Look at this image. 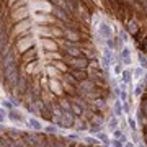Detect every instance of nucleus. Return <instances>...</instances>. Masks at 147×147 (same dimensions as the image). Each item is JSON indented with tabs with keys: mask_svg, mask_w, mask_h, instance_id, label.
<instances>
[{
	"mask_svg": "<svg viewBox=\"0 0 147 147\" xmlns=\"http://www.w3.org/2000/svg\"><path fill=\"white\" fill-rule=\"evenodd\" d=\"M96 36L103 39V42L106 39H111V38H115V30L111 28L110 23H106V21H101L100 25L96 26Z\"/></svg>",
	"mask_w": 147,
	"mask_h": 147,
	"instance_id": "nucleus-1",
	"label": "nucleus"
},
{
	"mask_svg": "<svg viewBox=\"0 0 147 147\" xmlns=\"http://www.w3.org/2000/svg\"><path fill=\"white\" fill-rule=\"evenodd\" d=\"M95 137H96V139H98V141L101 142V144H103V146H106V147H110L111 146V139L110 137H108V134H106L105 131H103V129H101V131H96L93 134Z\"/></svg>",
	"mask_w": 147,
	"mask_h": 147,
	"instance_id": "nucleus-8",
	"label": "nucleus"
},
{
	"mask_svg": "<svg viewBox=\"0 0 147 147\" xmlns=\"http://www.w3.org/2000/svg\"><path fill=\"white\" fill-rule=\"evenodd\" d=\"M111 111H113V115L121 118V116H124V111H123V101L119 98H115V103L111 105Z\"/></svg>",
	"mask_w": 147,
	"mask_h": 147,
	"instance_id": "nucleus-5",
	"label": "nucleus"
},
{
	"mask_svg": "<svg viewBox=\"0 0 147 147\" xmlns=\"http://www.w3.org/2000/svg\"><path fill=\"white\" fill-rule=\"evenodd\" d=\"M126 121H127V127H129V131H137V129H139V124H137V121L134 119V118H132L131 115H127L126 116Z\"/></svg>",
	"mask_w": 147,
	"mask_h": 147,
	"instance_id": "nucleus-17",
	"label": "nucleus"
},
{
	"mask_svg": "<svg viewBox=\"0 0 147 147\" xmlns=\"http://www.w3.org/2000/svg\"><path fill=\"white\" fill-rule=\"evenodd\" d=\"M7 136L10 137V139H21L23 137V131L20 129H15V127H10V129H7Z\"/></svg>",
	"mask_w": 147,
	"mask_h": 147,
	"instance_id": "nucleus-11",
	"label": "nucleus"
},
{
	"mask_svg": "<svg viewBox=\"0 0 147 147\" xmlns=\"http://www.w3.org/2000/svg\"><path fill=\"white\" fill-rule=\"evenodd\" d=\"M118 61H119L123 65H131V49H129V46H124L119 51Z\"/></svg>",
	"mask_w": 147,
	"mask_h": 147,
	"instance_id": "nucleus-3",
	"label": "nucleus"
},
{
	"mask_svg": "<svg viewBox=\"0 0 147 147\" xmlns=\"http://www.w3.org/2000/svg\"><path fill=\"white\" fill-rule=\"evenodd\" d=\"M7 116H8V110H3V106H2L0 108V123H3V119Z\"/></svg>",
	"mask_w": 147,
	"mask_h": 147,
	"instance_id": "nucleus-23",
	"label": "nucleus"
},
{
	"mask_svg": "<svg viewBox=\"0 0 147 147\" xmlns=\"http://www.w3.org/2000/svg\"><path fill=\"white\" fill-rule=\"evenodd\" d=\"M42 131H46L47 134H51V136H53V134H57L59 129H57V126H56V124H47V126L42 127Z\"/></svg>",
	"mask_w": 147,
	"mask_h": 147,
	"instance_id": "nucleus-18",
	"label": "nucleus"
},
{
	"mask_svg": "<svg viewBox=\"0 0 147 147\" xmlns=\"http://www.w3.org/2000/svg\"><path fill=\"white\" fill-rule=\"evenodd\" d=\"M8 118H10L11 121H15V123H18V124H25V123H26V119L23 118V115H21V113H18V111H16L15 108L8 111Z\"/></svg>",
	"mask_w": 147,
	"mask_h": 147,
	"instance_id": "nucleus-9",
	"label": "nucleus"
},
{
	"mask_svg": "<svg viewBox=\"0 0 147 147\" xmlns=\"http://www.w3.org/2000/svg\"><path fill=\"white\" fill-rule=\"evenodd\" d=\"M146 88H147V84L144 82V80H141V82L136 85V88H134L132 93H134V96H142V93H144V90Z\"/></svg>",
	"mask_w": 147,
	"mask_h": 147,
	"instance_id": "nucleus-14",
	"label": "nucleus"
},
{
	"mask_svg": "<svg viewBox=\"0 0 147 147\" xmlns=\"http://www.w3.org/2000/svg\"><path fill=\"white\" fill-rule=\"evenodd\" d=\"M65 61H67V64H69V65H72L74 69H88V64H90L88 61H87L85 57H82V56L77 57V59L67 57Z\"/></svg>",
	"mask_w": 147,
	"mask_h": 147,
	"instance_id": "nucleus-2",
	"label": "nucleus"
},
{
	"mask_svg": "<svg viewBox=\"0 0 147 147\" xmlns=\"http://www.w3.org/2000/svg\"><path fill=\"white\" fill-rule=\"evenodd\" d=\"M26 126L30 127L31 131H36V132L42 131V124L39 123L38 118H28V119H26Z\"/></svg>",
	"mask_w": 147,
	"mask_h": 147,
	"instance_id": "nucleus-7",
	"label": "nucleus"
},
{
	"mask_svg": "<svg viewBox=\"0 0 147 147\" xmlns=\"http://www.w3.org/2000/svg\"><path fill=\"white\" fill-rule=\"evenodd\" d=\"M2 106L5 108V110H13V101L11 100H2Z\"/></svg>",
	"mask_w": 147,
	"mask_h": 147,
	"instance_id": "nucleus-21",
	"label": "nucleus"
},
{
	"mask_svg": "<svg viewBox=\"0 0 147 147\" xmlns=\"http://www.w3.org/2000/svg\"><path fill=\"white\" fill-rule=\"evenodd\" d=\"M105 126L108 127V131H110V132H113L115 129L119 127V118L115 116V115H111L110 118H106V124H105Z\"/></svg>",
	"mask_w": 147,
	"mask_h": 147,
	"instance_id": "nucleus-4",
	"label": "nucleus"
},
{
	"mask_svg": "<svg viewBox=\"0 0 147 147\" xmlns=\"http://www.w3.org/2000/svg\"><path fill=\"white\" fill-rule=\"evenodd\" d=\"M121 82H124L126 85H132V80H134V77H132V69H123V72H121Z\"/></svg>",
	"mask_w": 147,
	"mask_h": 147,
	"instance_id": "nucleus-6",
	"label": "nucleus"
},
{
	"mask_svg": "<svg viewBox=\"0 0 147 147\" xmlns=\"http://www.w3.org/2000/svg\"><path fill=\"white\" fill-rule=\"evenodd\" d=\"M129 34H134L136 36L137 33H139V25H137V21H134V20H131L129 23H127V30H126Z\"/></svg>",
	"mask_w": 147,
	"mask_h": 147,
	"instance_id": "nucleus-15",
	"label": "nucleus"
},
{
	"mask_svg": "<svg viewBox=\"0 0 147 147\" xmlns=\"http://www.w3.org/2000/svg\"><path fill=\"white\" fill-rule=\"evenodd\" d=\"M137 59H139V64H141L142 69H147V57L144 53H139L137 54Z\"/></svg>",
	"mask_w": 147,
	"mask_h": 147,
	"instance_id": "nucleus-19",
	"label": "nucleus"
},
{
	"mask_svg": "<svg viewBox=\"0 0 147 147\" xmlns=\"http://www.w3.org/2000/svg\"><path fill=\"white\" fill-rule=\"evenodd\" d=\"M80 141L85 142L88 147H98V146L101 144V142L98 141L95 136H80Z\"/></svg>",
	"mask_w": 147,
	"mask_h": 147,
	"instance_id": "nucleus-10",
	"label": "nucleus"
},
{
	"mask_svg": "<svg viewBox=\"0 0 147 147\" xmlns=\"http://www.w3.org/2000/svg\"><path fill=\"white\" fill-rule=\"evenodd\" d=\"M111 146L113 147H124V142L119 139H111Z\"/></svg>",
	"mask_w": 147,
	"mask_h": 147,
	"instance_id": "nucleus-22",
	"label": "nucleus"
},
{
	"mask_svg": "<svg viewBox=\"0 0 147 147\" xmlns=\"http://www.w3.org/2000/svg\"><path fill=\"white\" fill-rule=\"evenodd\" d=\"M54 15L57 16V18H61V20H64V21H67L69 20V11H65V10H62L61 7H54Z\"/></svg>",
	"mask_w": 147,
	"mask_h": 147,
	"instance_id": "nucleus-12",
	"label": "nucleus"
},
{
	"mask_svg": "<svg viewBox=\"0 0 147 147\" xmlns=\"http://www.w3.org/2000/svg\"><path fill=\"white\" fill-rule=\"evenodd\" d=\"M51 88L54 90V93H57V95H61V93H62V90H61L59 84H56V80H51Z\"/></svg>",
	"mask_w": 147,
	"mask_h": 147,
	"instance_id": "nucleus-20",
	"label": "nucleus"
},
{
	"mask_svg": "<svg viewBox=\"0 0 147 147\" xmlns=\"http://www.w3.org/2000/svg\"><path fill=\"white\" fill-rule=\"evenodd\" d=\"M144 74H146V69H142L141 65L132 69V77H134V80H141L144 77Z\"/></svg>",
	"mask_w": 147,
	"mask_h": 147,
	"instance_id": "nucleus-16",
	"label": "nucleus"
},
{
	"mask_svg": "<svg viewBox=\"0 0 147 147\" xmlns=\"http://www.w3.org/2000/svg\"><path fill=\"white\" fill-rule=\"evenodd\" d=\"M116 34H118L116 38H118L123 44H127V41H129V33H127L126 30H123V28H121V30H118V31H116Z\"/></svg>",
	"mask_w": 147,
	"mask_h": 147,
	"instance_id": "nucleus-13",
	"label": "nucleus"
}]
</instances>
